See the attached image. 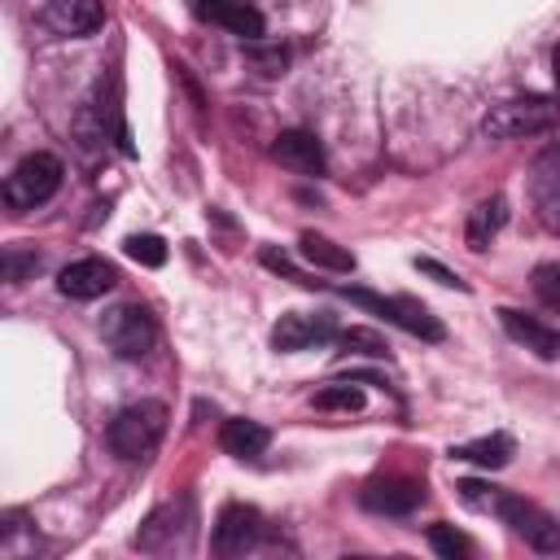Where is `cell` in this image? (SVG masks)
I'll return each instance as SVG.
<instances>
[{"mask_svg": "<svg viewBox=\"0 0 560 560\" xmlns=\"http://www.w3.org/2000/svg\"><path fill=\"white\" fill-rule=\"evenodd\" d=\"M166 438V402L158 398H140V402H127L109 429H105V442L118 459H149Z\"/></svg>", "mask_w": 560, "mask_h": 560, "instance_id": "1", "label": "cell"}, {"mask_svg": "<svg viewBox=\"0 0 560 560\" xmlns=\"http://www.w3.org/2000/svg\"><path fill=\"white\" fill-rule=\"evenodd\" d=\"M560 122V101L556 96H512V101H499L490 105V114L481 118V131L490 140H521V136H542Z\"/></svg>", "mask_w": 560, "mask_h": 560, "instance_id": "2", "label": "cell"}, {"mask_svg": "<svg viewBox=\"0 0 560 560\" xmlns=\"http://www.w3.org/2000/svg\"><path fill=\"white\" fill-rule=\"evenodd\" d=\"M341 298H350L354 306L381 315L385 324H394V328H402V332H411L420 341H442L446 337V328L438 324V315L424 302H416V298H385V293H372V289H359V284H346Z\"/></svg>", "mask_w": 560, "mask_h": 560, "instance_id": "3", "label": "cell"}, {"mask_svg": "<svg viewBox=\"0 0 560 560\" xmlns=\"http://www.w3.org/2000/svg\"><path fill=\"white\" fill-rule=\"evenodd\" d=\"M61 175H66V166H61L57 153H44V149L26 153V158L9 171V179H4V201H9V210H35V206H44V201L61 188Z\"/></svg>", "mask_w": 560, "mask_h": 560, "instance_id": "4", "label": "cell"}, {"mask_svg": "<svg viewBox=\"0 0 560 560\" xmlns=\"http://www.w3.org/2000/svg\"><path fill=\"white\" fill-rule=\"evenodd\" d=\"M101 337L105 346L118 354V359H144L153 346H158V319L140 306V302H122V306H109L105 319H101Z\"/></svg>", "mask_w": 560, "mask_h": 560, "instance_id": "5", "label": "cell"}, {"mask_svg": "<svg viewBox=\"0 0 560 560\" xmlns=\"http://www.w3.org/2000/svg\"><path fill=\"white\" fill-rule=\"evenodd\" d=\"M490 512L503 525H512V534L525 538L534 551H560V521L547 508H538V503H529V499H521L512 490H499Z\"/></svg>", "mask_w": 560, "mask_h": 560, "instance_id": "6", "label": "cell"}, {"mask_svg": "<svg viewBox=\"0 0 560 560\" xmlns=\"http://www.w3.org/2000/svg\"><path fill=\"white\" fill-rule=\"evenodd\" d=\"M262 538H267V521H262L258 508H249V503H223V508H219L214 538H210L219 556H245V551H254Z\"/></svg>", "mask_w": 560, "mask_h": 560, "instance_id": "7", "label": "cell"}, {"mask_svg": "<svg viewBox=\"0 0 560 560\" xmlns=\"http://www.w3.org/2000/svg\"><path fill=\"white\" fill-rule=\"evenodd\" d=\"M328 341H337V324L324 311H315V315L311 311H289L271 328V350H280V354L315 350V346H328Z\"/></svg>", "mask_w": 560, "mask_h": 560, "instance_id": "8", "label": "cell"}, {"mask_svg": "<svg viewBox=\"0 0 560 560\" xmlns=\"http://www.w3.org/2000/svg\"><path fill=\"white\" fill-rule=\"evenodd\" d=\"M359 503L381 516H407L424 503V486L416 477H376L359 490Z\"/></svg>", "mask_w": 560, "mask_h": 560, "instance_id": "9", "label": "cell"}, {"mask_svg": "<svg viewBox=\"0 0 560 560\" xmlns=\"http://www.w3.org/2000/svg\"><path fill=\"white\" fill-rule=\"evenodd\" d=\"M114 284H118V271H114V262H105V258H74V262L61 267V276H57V289H61L66 298H74V302H92V298L109 293Z\"/></svg>", "mask_w": 560, "mask_h": 560, "instance_id": "10", "label": "cell"}, {"mask_svg": "<svg viewBox=\"0 0 560 560\" xmlns=\"http://www.w3.org/2000/svg\"><path fill=\"white\" fill-rule=\"evenodd\" d=\"M271 158H276L280 166H289L293 175H324V144H319L311 131H302V127L280 131V136L271 140Z\"/></svg>", "mask_w": 560, "mask_h": 560, "instance_id": "11", "label": "cell"}, {"mask_svg": "<svg viewBox=\"0 0 560 560\" xmlns=\"http://www.w3.org/2000/svg\"><path fill=\"white\" fill-rule=\"evenodd\" d=\"M192 4H197V13H201L206 22L232 31V35H241V39H249V44L267 35L262 13H258L254 4H245V0H192Z\"/></svg>", "mask_w": 560, "mask_h": 560, "instance_id": "12", "label": "cell"}, {"mask_svg": "<svg viewBox=\"0 0 560 560\" xmlns=\"http://www.w3.org/2000/svg\"><path fill=\"white\" fill-rule=\"evenodd\" d=\"M44 22H48V31L79 39V35L101 31L105 9H101V0H48L44 4Z\"/></svg>", "mask_w": 560, "mask_h": 560, "instance_id": "13", "label": "cell"}, {"mask_svg": "<svg viewBox=\"0 0 560 560\" xmlns=\"http://www.w3.org/2000/svg\"><path fill=\"white\" fill-rule=\"evenodd\" d=\"M499 324H503V332H508L512 341H521V346H525V350H534L538 359H560V332H556V328H547L542 319H534V315H525V311L503 306V311H499Z\"/></svg>", "mask_w": 560, "mask_h": 560, "instance_id": "14", "label": "cell"}, {"mask_svg": "<svg viewBox=\"0 0 560 560\" xmlns=\"http://www.w3.org/2000/svg\"><path fill=\"white\" fill-rule=\"evenodd\" d=\"M219 446H223L228 455H236V459H258V455L271 446V429L258 424V420L236 416V420H223V429H219Z\"/></svg>", "mask_w": 560, "mask_h": 560, "instance_id": "15", "label": "cell"}, {"mask_svg": "<svg viewBox=\"0 0 560 560\" xmlns=\"http://www.w3.org/2000/svg\"><path fill=\"white\" fill-rule=\"evenodd\" d=\"M508 223V201L503 197H486V201H477L472 210H468V223H464V241H468V249H486L494 236H499V228Z\"/></svg>", "mask_w": 560, "mask_h": 560, "instance_id": "16", "label": "cell"}, {"mask_svg": "<svg viewBox=\"0 0 560 560\" xmlns=\"http://www.w3.org/2000/svg\"><path fill=\"white\" fill-rule=\"evenodd\" d=\"M512 438L508 433H486V438H472V442H459L451 446V459H468L477 468H503L512 459Z\"/></svg>", "mask_w": 560, "mask_h": 560, "instance_id": "17", "label": "cell"}, {"mask_svg": "<svg viewBox=\"0 0 560 560\" xmlns=\"http://www.w3.org/2000/svg\"><path fill=\"white\" fill-rule=\"evenodd\" d=\"M298 249H302V258H306L311 267H324V271H354V254L341 249L337 241L319 236V232H302Z\"/></svg>", "mask_w": 560, "mask_h": 560, "instance_id": "18", "label": "cell"}, {"mask_svg": "<svg viewBox=\"0 0 560 560\" xmlns=\"http://www.w3.org/2000/svg\"><path fill=\"white\" fill-rule=\"evenodd\" d=\"M311 402L319 411H359L363 407V389L354 385V376H341V381H328L324 389H315Z\"/></svg>", "mask_w": 560, "mask_h": 560, "instance_id": "19", "label": "cell"}, {"mask_svg": "<svg viewBox=\"0 0 560 560\" xmlns=\"http://www.w3.org/2000/svg\"><path fill=\"white\" fill-rule=\"evenodd\" d=\"M556 188H560V140H551L529 166V192H556Z\"/></svg>", "mask_w": 560, "mask_h": 560, "instance_id": "20", "label": "cell"}, {"mask_svg": "<svg viewBox=\"0 0 560 560\" xmlns=\"http://www.w3.org/2000/svg\"><path fill=\"white\" fill-rule=\"evenodd\" d=\"M122 254L131 262H140V267H162L166 262V241L153 236V232H136V236L122 241Z\"/></svg>", "mask_w": 560, "mask_h": 560, "instance_id": "21", "label": "cell"}, {"mask_svg": "<svg viewBox=\"0 0 560 560\" xmlns=\"http://www.w3.org/2000/svg\"><path fill=\"white\" fill-rule=\"evenodd\" d=\"M337 341H341V350H354L368 359H389V341L376 328H346V332H337Z\"/></svg>", "mask_w": 560, "mask_h": 560, "instance_id": "22", "label": "cell"}, {"mask_svg": "<svg viewBox=\"0 0 560 560\" xmlns=\"http://www.w3.org/2000/svg\"><path fill=\"white\" fill-rule=\"evenodd\" d=\"M429 547H433L438 556H446V560H455V556H468V551H472V542H468L455 525H446V521L429 525Z\"/></svg>", "mask_w": 560, "mask_h": 560, "instance_id": "23", "label": "cell"}, {"mask_svg": "<svg viewBox=\"0 0 560 560\" xmlns=\"http://www.w3.org/2000/svg\"><path fill=\"white\" fill-rule=\"evenodd\" d=\"M529 284H534V293H538L551 311H560V258L538 262V267H534V276H529Z\"/></svg>", "mask_w": 560, "mask_h": 560, "instance_id": "24", "label": "cell"}, {"mask_svg": "<svg viewBox=\"0 0 560 560\" xmlns=\"http://www.w3.org/2000/svg\"><path fill=\"white\" fill-rule=\"evenodd\" d=\"M35 271H39V254L35 249H4V280L9 284H22Z\"/></svg>", "mask_w": 560, "mask_h": 560, "instance_id": "25", "label": "cell"}, {"mask_svg": "<svg viewBox=\"0 0 560 560\" xmlns=\"http://www.w3.org/2000/svg\"><path fill=\"white\" fill-rule=\"evenodd\" d=\"M455 490H459V499H464L468 508H477V512H490V508H494V494H499V486H486V481H477V477L459 481Z\"/></svg>", "mask_w": 560, "mask_h": 560, "instance_id": "26", "label": "cell"}, {"mask_svg": "<svg viewBox=\"0 0 560 560\" xmlns=\"http://www.w3.org/2000/svg\"><path fill=\"white\" fill-rule=\"evenodd\" d=\"M534 214H538V223L547 232L560 236V188L556 192H534Z\"/></svg>", "mask_w": 560, "mask_h": 560, "instance_id": "27", "label": "cell"}, {"mask_svg": "<svg viewBox=\"0 0 560 560\" xmlns=\"http://www.w3.org/2000/svg\"><path fill=\"white\" fill-rule=\"evenodd\" d=\"M416 271L433 276V280H438V284H446V289H468V284H464V280H459V276H455L451 267H442L438 258H416Z\"/></svg>", "mask_w": 560, "mask_h": 560, "instance_id": "28", "label": "cell"}, {"mask_svg": "<svg viewBox=\"0 0 560 560\" xmlns=\"http://www.w3.org/2000/svg\"><path fill=\"white\" fill-rule=\"evenodd\" d=\"M551 74H556V88H560V44H556V52H551Z\"/></svg>", "mask_w": 560, "mask_h": 560, "instance_id": "29", "label": "cell"}]
</instances>
